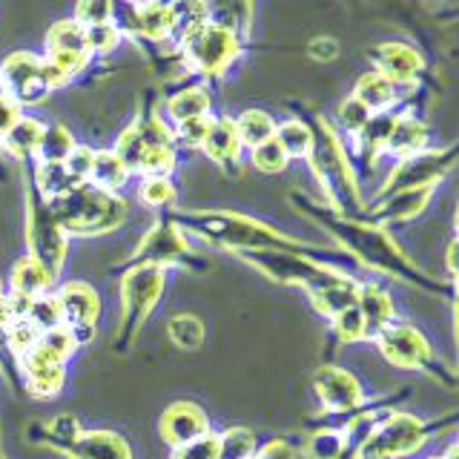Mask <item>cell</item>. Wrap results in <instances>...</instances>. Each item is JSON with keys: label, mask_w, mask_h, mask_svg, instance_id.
<instances>
[{"label": "cell", "mask_w": 459, "mask_h": 459, "mask_svg": "<svg viewBox=\"0 0 459 459\" xmlns=\"http://www.w3.org/2000/svg\"><path fill=\"white\" fill-rule=\"evenodd\" d=\"M12 322H14V305H12V299L0 296V327H6Z\"/></svg>", "instance_id": "bcb514c9"}, {"label": "cell", "mask_w": 459, "mask_h": 459, "mask_svg": "<svg viewBox=\"0 0 459 459\" xmlns=\"http://www.w3.org/2000/svg\"><path fill=\"white\" fill-rule=\"evenodd\" d=\"M336 322V333L344 339V342H356V339H365V322H362V313H359V307H348L342 310L339 316H333Z\"/></svg>", "instance_id": "74e56055"}, {"label": "cell", "mask_w": 459, "mask_h": 459, "mask_svg": "<svg viewBox=\"0 0 459 459\" xmlns=\"http://www.w3.org/2000/svg\"><path fill=\"white\" fill-rule=\"evenodd\" d=\"M310 55L316 57V61H333V57L339 55V43L333 38H316L310 43Z\"/></svg>", "instance_id": "ee69618b"}, {"label": "cell", "mask_w": 459, "mask_h": 459, "mask_svg": "<svg viewBox=\"0 0 459 459\" xmlns=\"http://www.w3.org/2000/svg\"><path fill=\"white\" fill-rule=\"evenodd\" d=\"M425 442V428L416 416L394 413L370 430L362 445V459H399L413 454Z\"/></svg>", "instance_id": "3957f363"}, {"label": "cell", "mask_w": 459, "mask_h": 459, "mask_svg": "<svg viewBox=\"0 0 459 459\" xmlns=\"http://www.w3.org/2000/svg\"><path fill=\"white\" fill-rule=\"evenodd\" d=\"M428 198H430V186L391 193L385 204L379 207V215H382V219H411V215H416V212L425 207Z\"/></svg>", "instance_id": "484cf974"}, {"label": "cell", "mask_w": 459, "mask_h": 459, "mask_svg": "<svg viewBox=\"0 0 459 459\" xmlns=\"http://www.w3.org/2000/svg\"><path fill=\"white\" fill-rule=\"evenodd\" d=\"M184 255H190V250H186L181 233L176 227L161 224V227H155L147 238H143V244H141L133 258H135V267H141V264L161 267L167 262H178V258H184Z\"/></svg>", "instance_id": "5bb4252c"}, {"label": "cell", "mask_w": 459, "mask_h": 459, "mask_svg": "<svg viewBox=\"0 0 459 459\" xmlns=\"http://www.w3.org/2000/svg\"><path fill=\"white\" fill-rule=\"evenodd\" d=\"M210 238L227 244V247L244 250H270V247H296V241L279 236L276 230L258 224L241 215H210L204 224H198Z\"/></svg>", "instance_id": "277c9868"}, {"label": "cell", "mask_w": 459, "mask_h": 459, "mask_svg": "<svg viewBox=\"0 0 459 459\" xmlns=\"http://www.w3.org/2000/svg\"><path fill=\"white\" fill-rule=\"evenodd\" d=\"M61 313H64V325L75 333L78 344L92 339L95 333V322H98V313H100V301L95 296V290L90 284H81V281H72L66 284L61 296Z\"/></svg>", "instance_id": "30bf717a"}, {"label": "cell", "mask_w": 459, "mask_h": 459, "mask_svg": "<svg viewBox=\"0 0 459 459\" xmlns=\"http://www.w3.org/2000/svg\"><path fill=\"white\" fill-rule=\"evenodd\" d=\"M126 164L118 158V152H98L92 155V169H90V178L98 184V190H118V186L126 181Z\"/></svg>", "instance_id": "cb8c5ba5"}, {"label": "cell", "mask_w": 459, "mask_h": 459, "mask_svg": "<svg viewBox=\"0 0 459 459\" xmlns=\"http://www.w3.org/2000/svg\"><path fill=\"white\" fill-rule=\"evenodd\" d=\"M236 133H238L241 143H247V147H258V143L276 138V124H273V118L267 112L250 109L236 121Z\"/></svg>", "instance_id": "4316f807"}, {"label": "cell", "mask_w": 459, "mask_h": 459, "mask_svg": "<svg viewBox=\"0 0 459 459\" xmlns=\"http://www.w3.org/2000/svg\"><path fill=\"white\" fill-rule=\"evenodd\" d=\"M445 459H459V445H456V448H451V451H448V456H445Z\"/></svg>", "instance_id": "c3c4849f"}, {"label": "cell", "mask_w": 459, "mask_h": 459, "mask_svg": "<svg viewBox=\"0 0 459 459\" xmlns=\"http://www.w3.org/2000/svg\"><path fill=\"white\" fill-rule=\"evenodd\" d=\"M141 198L147 201L150 207H164L176 198V190H172V184L164 176H150L141 186Z\"/></svg>", "instance_id": "8d00e7d4"}, {"label": "cell", "mask_w": 459, "mask_h": 459, "mask_svg": "<svg viewBox=\"0 0 459 459\" xmlns=\"http://www.w3.org/2000/svg\"><path fill=\"white\" fill-rule=\"evenodd\" d=\"M253 448V434L244 428H233L224 437H219V459H250Z\"/></svg>", "instance_id": "d6a6232c"}, {"label": "cell", "mask_w": 459, "mask_h": 459, "mask_svg": "<svg viewBox=\"0 0 459 459\" xmlns=\"http://www.w3.org/2000/svg\"><path fill=\"white\" fill-rule=\"evenodd\" d=\"M204 434H207V416L201 408L190 405V402L172 405L161 420V437L169 445H176V448H181V445L193 442Z\"/></svg>", "instance_id": "2e32d148"}, {"label": "cell", "mask_w": 459, "mask_h": 459, "mask_svg": "<svg viewBox=\"0 0 459 459\" xmlns=\"http://www.w3.org/2000/svg\"><path fill=\"white\" fill-rule=\"evenodd\" d=\"M425 141H428V133H425L422 121L411 118V115H399V118L394 121L391 135H387L385 150L387 152H396L402 158H408V155L422 152Z\"/></svg>", "instance_id": "ffe728a7"}, {"label": "cell", "mask_w": 459, "mask_h": 459, "mask_svg": "<svg viewBox=\"0 0 459 459\" xmlns=\"http://www.w3.org/2000/svg\"><path fill=\"white\" fill-rule=\"evenodd\" d=\"M456 230H459V210H456Z\"/></svg>", "instance_id": "681fc988"}, {"label": "cell", "mask_w": 459, "mask_h": 459, "mask_svg": "<svg viewBox=\"0 0 459 459\" xmlns=\"http://www.w3.org/2000/svg\"><path fill=\"white\" fill-rule=\"evenodd\" d=\"M370 109L368 107H362V104H359V100L356 98H351V100H344V104H342V112H339V118H342V124L344 126H348V133H362V129H365V124L370 121Z\"/></svg>", "instance_id": "f35d334b"}, {"label": "cell", "mask_w": 459, "mask_h": 459, "mask_svg": "<svg viewBox=\"0 0 459 459\" xmlns=\"http://www.w3.org/2000/svg\"><path fill=\"white\" fill-rule=\"evenodd\" d=\"M210 107V98L204 90H184L169 100V115L172 121H193V118H204V112Z\"/></svg>", "instance_id": "83f0119b"}, {"label": "cell", "mask_w": 459, "mask_h": 459, "mask_svg": "<svg viewBox=\"0 0 459 459\" xmlns=\"http://www.w3.org/2000/svg\"><path fill=\"white\" fill-rule=\"evenodd\" d=\"M459 161V143L445 152H416L402 158V164L394 169V176L387 178L385 193L399 190H420V186H434L437 178H442L454 164Z\"/></svg>", "instance_id": "8992f818"}, {"label": "cell", "mask_w": 459, "mask_h": 459, "mask_svg": "<svg viewBox=\"0 0 459 459\" xmlns=\"http://www.w3.org/2000/svg\"><path fill=\"white\" fill-rule=\"evenodd\" d=\"M135 29L150 38H164L169 32V6L150 4L135 14Z\"/></svg>", "instance_id": "1f68e13d"}, {"label": "cell", "mask_w": 459, "mask_h": 459, "mask_svg": "<svg viewBox=\"0 0 459 459\" xmlns=\"http://www.w3.org/2000/svg\"><path fill=\"white\" fill-rule=\"evenodd\" d=\"M377 339L382 353L399 368H422L430 356L428 342L411 325H387Z\"/></svg>", "instance_id": "7c38bea8"}, {"label": "cell", "mask_w": 459, "mask_h": 459, "mask_svg": "<svg viewBox=\"0 0 459 459\" xmlns=\"http://www.w3.org/2000/svg\"><path fill=\"white\" fill-rule=\"evenodd\" d=\"M29 244H32L35 258L52 273V279L61 273L64 267V253H66V241H64V230L55 221V215L47 207L32 204L29 210Z\"/></svg>", "instance_id": "ba28073f"}, {"label": "cell", "mask_w": 459, "mask_h": 459, "mask_svg": "<svg viewBox=\"0 0 459 459\" xmlns=\"http://www.w3.org/2000/svg\"><path fill=\"white\" fill-rule=\"evenodd\" d=\"M359 313H362V322H365V336H379L382 330L391 325V316H394V305L387 299L385 290L379 287H359V301H356Z\"/></svg>", "instance_id": "ac0fdd59"}, {"label": "cell", "mask_w": 459, "mask_h": 459, "mask_svg": "<svg viewBox=\"0 0 459 459\" xmlns=\"http://www.w3.org/2000/svg\"><path fill=\"white\" fill-rule=\"evenodd\" d=\"M86 43H90L92 49L107 52V49H112V47H115V43H118V29H115L112 23H98V26H90V29H86Z\"/></svg>", "instance_id": "ab89813d"}, {"label": "cell", "mask_w": 459, "mask_h": 459, "mask_svg": "<svg viewBox=\"0 0 459 459\" xmlns=\"http://www.w3.org/2000/svg\"><path fill=\"white\" fill-rule=\"evenodd\" d=\"M72 150H75V147H72V138H69L66 129L64 126H52L49 133H43L38 155L43 158V164H64Z\"/></svg>", "instance_id": "4dcf8cb0"}, {"label": "cell", "mask_w": 459, "mask_h": 459, "mask_svg": "<svg viewBox=\"0 0 459 459\" xmlns=\"http://www.w3.org/2000/svg\"><path fill=\"white\" fill-rule=\"evenodd\" d=\"M327 227L333 230L336 238H342L344 247H348L353 255L362 258L365 264L385 270V273H391V276H399V279H413V276L420 279V270L411 267L408 258L396 250V244L387 238L382 230L353 224V221H327Z\"/></svg>", "instance_id": "7a4b0ae2"}, {"label": "cell", "mask_w": 459, "mask_h": 459, "mask_svg": "<svg viewBox=\"0 0 459 459\" xmlns=\"http://www.w3.org/2000/svg\"><path fill=\"white\" fill-rule=\"evenodd\" d=\"M310 158H313V167H316V172H319L322 184H327V190L333 193L339 201H342V195H351V198L356 195V186L351 178L348 161H344V152L339 147L336 135L330 133L327 126H322L319 135H313Z\"/></svg>", "instance_id": "52a82bcc"}, {"label": "cell", "mask_w": 459, "mask_h": 459, "mask_svg": "<svg viewBox=\"0 0 459 459\" xmlns=\"http://www.w3.org/2000/svg\"><path fill=\"white\" fill-rule=\"evenodd\" d=\"M52 281H55L52 273L43 267L35 255L21 258L18 267H14V273H12V287H14V293H18L23 301H32L38 296H47Z\"/></svg>", "instance_id": "d6986e66"}, {"label": "cell", "mask_w": 459, "mask_h": 459, "mask_svg": "<svg viewBox=\"0 0 459 459\" xmlns=\"http://www.w3.org/2000/svg\"><path fill=\"white\" fill-rule=\"evenodd\" d=\"M109 14H112V0H78V23L83 29L109 23Z\"/></svg>", "instance_id": "d590c367"}, {"label": "cell", "mask_w": 459, "mask_h": 459, "mask_svg": "<svg viewBox=\"0 0 459 459\" xmlns=\"http://www.w3.org/2000/svg\"><path fill=\"white\" fill-rule=\"evenodd\" d=\"M287 152L284 147L276 141V138H270L264 143H258V147H253V164L262 169V172H281L287 167Z\"/></svg>", "instance_id": "836d02e7"}, {"label": "cell", "mask_w": 459, "mask_h": 459, "mask_svg": "<svg viewBox=\"0 0 459 459\" xmlns=\"http://www.w3.org/2000/svg\"><path fill=\"white\" fill-rule=\"evenodd\" d=\"M236 55V38L224 26H204L186 40V61L198 72H221Z\"/></svg>", "instance_id": "9c48e42d"}, {"label": "cell", "mask_w": 459, "mask_h": 459, "mask_svg": "<svg viewBox=\"0 0 459 459\" xmlns=\"http://www.w3.org/2000/svg\"><path fill=\"white\" fill-rule=\"evenodd\" d=\"M14 124H18V104L4 98L0 100V138H4Z\"/></svg>", "instance_id": "f6af8a7d"}, {"label": "cell", "mask_w": 459, "mask_h": 459, "mask_svg": "<svg viewBox=\"0 0 459 459\" xmlns=\"http://www.w3.org/2000/svg\"><path fill=\"white\" fill-rule=\"evenodd\" d=\"M316 391L325 402L327 411H353L362 402V387L351 377L348 370L339 368H325L316 377Z\"/></svg>", "instance_id": "9a60e30c"}, {"label": "cell", "mask_w": 459, "mask_h": 459, "mask_svg": "<svg viewBox=\"0 0 459 459\" xmlns=\"http://www.w3.org/2000/svg\"><path fill=\"white\" fill-rule=\"evenodd\" d=\"M6 147L12 155L18 158H29L35 155L40 150V141H43V126L32 118H18V124H14L9 133L4 135Z\"/></svg>", "instance_id": "d4e9b609"}, {"label": "cell", "mask_w": 459, "mask_h": 459, "mask_svg": "<svg viewBox=\"0 0 459 459\" xmlns=\"http://www.w3.org/2000/svg\"><path fill=\"white\" fill-rule=\"evenodd\" d=\"M169 339L172 344H178L181 351H198L201 342H204V325H201L195 316H176L169 322Z\"/></svg>", "instance_id": "f546056e"}, {"label": "cell", "mask_w": 459, "mask_h": 459, "mask_svg": "<svg viewBox=\"0 0 459 459\" xmlns=\"http://www.w3.org/2000/svg\"><path fill=\"white\" fill-rule=\"evenodd\" d=\"M204 150L212 161L227 164V161H236L238 150H241V141L236 133V124L233 121H212L207 129V138H204Z\"/></svg>", "instance_id": "603a6c76"}, {"label": "cell", "mask_w": 459, "mask_h": 459, "mask_svg": "<svg viewBox=\"0 0 459 459\" xmlns=\"http://www.w3.org/2000/svg\"><path fill=\"white\" fill-rule=\"evenodd\" d=\"M353 98L370 112H385L396 100V83L387 81L382 72H368V75L359 78Z\"/></svg>", "instance_id": "44dd1931"}, {"label": "cell", "mask_w": 459, "mask_h": 459, "mask_svg": "<svg viewBox=\"0 0 459 459\" xmlns=\"http://www.w3.org/2000/svg\"><path fill=\"white\" fill-rule=\"evenodd\" d=\"M172 459H219V437L204 434L193 442H186L181 448H176Z\"/></svg>", "instance_id": "e575fe53"}, {"label": "cell", "mask_w": 459, "mask_h": 459, "mask_svg": "<svg viewBox=\"0 0 459 459\" xmlns=\"http://www.w3.org/2000/svg\"><path fill=\"white\" fill-rule=\"evenodd\" d=\"M207 129H210V121L207 118H193V121H181L178 124V135L186 143H204Z\"/></svg>", "instance_id": "b9f144b4"}, {"label": "cell", "mask_w": 459, "mask_h": 459, "mask_svg": "<svg viewBox=\"0 0 459 459\" xmlns=\"http://www.w3.org/2000/svg\"><path fill=\"white\" fill-rule=\"evenodd\" d=\"M373 61H377V72H382L396 86L416 81V75L422 72V57L408 43H379Z\"/></svg>", "instance_id": "4fadbf2b"}, {"label": "cell", "mask_w": 459, "mask_h": 459, "mask_svg": "<svg viewBox=\"0 0 459 459\" xmlns=\"http://www.w3.org/2000/svg\"><path fill=\"white\" fill-rule=\"evenodd\" d=\"M75 459H133L121 437L98 430V434H78V439L66 448Z\"/></svg>", "instance_id": "e0dca14e"}, {"label": "cell", "mask_w": 459, "mask_h": 459, "mask_svg": "<svg viewBox=\"0 0 459 459\" xmlns=\"http://www.w3.org/2000/svg\"><path fill=\"white\" fill-rule=\"evenodd\" d=\"M6 98V81H4V75H0V100Z\"/></svg>", "instance_id": "7dc6e473"}, {"label": "cell", "mask_w": 459, "mask_h": 459, "mask_svg": "<svg viewBox=\"0 0 459 459\" xmlns=\"http://www.w3.org/2000/svg\"><path fill=\"white\" fill-rule=\"evenodd\" d=\"M164 290V273L161 267H133V273L124 279V330L121 336H135L141 322L147 319L152 305Z\"/></svg>", "instance_id": "5b68a950"}, {"label": "cell", "mask_w": 459, "mask_h": 459, "mask_svg": "<svg viewBox=\"0 0 459 459\" xmlns=\"http://www.w3.org/2000/svg\"><path fill=\"white\" fill-rule=\"evenodd\" d=\"M344 448V442L339 434H319L310 442V451L316 459H336Z\"/></svg>", "instance_id": "60d3db41"}, {"label": "cell", "mask_w": 459, "mask_h": 459, "mask_svg": "<svg viewBox=\"0 0 459 459\" xmlns=\"http://www.w3.org/2000/svg\"><path fill=\"white\" fill-rule=\"evenodd\" d=\"M4 81H6V90H12V95L26 100V104L40 100V95H47L52 90L49 75H47V64L26 52L9 57L4 66Z\"/></svg>", "instance_id": "8fae6325"}, {"label": "cell", "mask_w": 459, "mask_h": 459, "mask_svg": "<svg viewBox=\"0 0 459 459\" xmlns=\"http://www.w3.org/2000/svg\"><path fill=\"white\" fill-rule=\"evenodd\" d=\"M258 459H299V454H296L293 445L276 439V442H270V445H264L262 451H258Z\"/></svg>", "instance_id": "7bdbcfd3"}, {"label": "cell", "mask_w": 459, "mask_h": 459, "mask_svg": "<svg viewBox=\"0 0 459 459\" xmlns=\"http://www.w3.org/2000/svg\"><path fill=\"white\" fill-rule=\"evenodd\" d=\"M124 201L115 198L112 193L92 190V186H75L64 198H57L52 210L55 221L61 224L64 233H78V236H98L115 230L124 221Z\"/></svg>", "instance_id": "6da1fadb"}, {"label": "cell", "mask_w": 459, "mask_h": 459, "mask_svg": "<svg viewBox=\"0 0 459 459\" xmlns=\"http://www.w3.org/2000/svg\"><path fill=\"white\" fill-rule=\"evenodd\" d=\"M276 141L284 147L287 158H301V155H310L313 150V133L301 124V121H287L279 126Z\"/></svg>", "instance_id": "f1b7e54d"}, {"label": "cell", "mask_w": 459, "mask_h": 459, "mask_svg": "<svg viewBox=\"0 0 459 459\" xmlns=\"http://www.w3.org/2000/svg\"><path fill=\"white\" fill-rule=\"evenodd\" d=\"M204 4L201 0H178L169 6V32L176 40H190L204 29Z\"/></svg>", "instance_id": "7402d4cb"}]
</instances>
